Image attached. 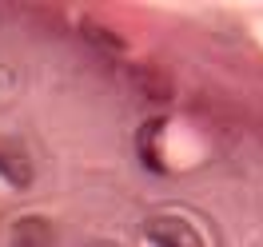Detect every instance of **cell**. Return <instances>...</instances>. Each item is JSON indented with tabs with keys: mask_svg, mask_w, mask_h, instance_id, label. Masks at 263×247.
I'll return each instance as SVG.
<instances>
[{
	"mask_svg": "<svg viewBox=\"0 0 263 247\" xmlns=\"http://www.w3.org/2000/svg\"><path fill=\"white\" fill-rule=\"evenodd\" d=\"M32 156L16 136H0V180L12 187H28L32 183Z\"/></svg>",
	"mask_w": 263,
	"mask_h": 247,
	"instance_id": "cell-2",
	"label": "cell"
},
{
	"mask_svg": "<svg viewBox=\"0 0 263 247\" xmlns=\"http://www.w3.org/2000/svg\"><path fill=\"white\" fill-rule=\"evenodd\" d=\"M56 243V231L44 215H24L12 223V247H52Z\"/></svg>",
	"mask_w": 263,
	"mask_h": 247,
	"instance_id": "cell-3",
	"label": "cell"
},
{
	"mask_svg": "<svg viewBox=\"0 0 263 247\" xmlns=\"http://www.w3.org/2000/svg\"><path fill=\"white\" fill-rule=\"evenodd\" d=\"M84 32H88V36H96V40H100V48H108V52H120V48H124V40H120V36H112V32H104L100 24H84Z\"/></svg>",
	"mask_w": 263,
	"mask_h": 247,
	"instance_id": "cell-6",
	"label": "cell"
},
{
	"mask_svg": "<svg viewBox=\"0 0 263 247\" xmlns=\"http://www.w3.org/2000/svg\"><path fill=\"white\" fill-rule=\"evenodd\" d=\"M160 132H164V120H160V116L140 128V160H144L156 176H167V164L160 160Z\"/></svg>",
	"mask_w": 263,
	"mask_h": 247,
	"instance_id": "cell-4",
	"label": "cell"
},
{
	"mask_svg": "<svg viewBox=\"0 0 263 247\" xmlns=\"http://www.w3.org/2000/svg\"><path fill=\"white\" fill-rule=\"evenodd\" d=\"M16 92H20V76L8 64H0V108H8L16 100Z\"/></svg>",
	"mask_w": 263,
	"mask_h": 247,
	"instance_id": "cell-5",
	"label": "cell"
},
{
	"mask_svg": "<svg viewBox=\"0 0 263 247\" xmlns=\"http://www.w3.org/2000/svg\"><path fill=\"white\" fill-rule=\"evenodd\" d=\"M144 235L152 247H208L199 227L187 223L183 215H156V219H148Z\"/></svg>",
	"mask_w": 263,
	"mask_h": 247,
	"instance_id": "cell-1",
	"label": "cell"
}]
</instances>
